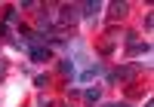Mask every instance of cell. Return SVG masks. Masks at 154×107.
Wrapping results in <instances>:
<instances>
[{"label": "cell", "instance_id": "8992f818", "mask_svg": "<svg viewBox=\"0 0 154 107\" xmlns=\"http://www.w3.org/2000/svg\"><path fill=\"white\" fill-rule=\"evenodd\" d=\"M83 9H86V12H83V16H89V19H93V16H96V12L102 9V3H83Z\"/></svg>", "mask_w": 154, "mask_h": 107}, {"label": "cell", "instance_id": "8fae6325", "mask_svg": "<svg viewBox=\"0 0 154 107\" xmlns=\"http://www.w3.org/2000/svg\"><path fill=\"white\" fill-rule=\"evenodd\" d=\"M9 34V28H6V25H0V37H6Z\"/></svg>", "mask_w": 154, "mask_h": 107}, {"label": "cell", "instance_id": "30bf717a", "mask_svg": "<svg viewBox=\"0 0 154 107\" xmlns=\"http://www.w3.org/2000/svg\"><path fill=\"white\" fill-rule=\"evenodd\" d=\"M83 95H86V101H99V89H86Z\"/></svg>", "mask_w": 154, "mask_h": 107}, {"label": "cell", "instance_id": "277c9868", "mask_svg": "<svg viewBox=\"0 0 154 107\" xmlns=\"http://www.w3.org/2000/svg\"><path fill=\"white\" fill-rule=\"evenodd\" d=\"M99 74H102V64H96V68L83 71V74H80V83H89V80H93V77H99Z\"/></svg>", "mask_w": 154, "mask_h": 107}, {"label": "cell", "instance_id": "4fadbf2b", "mask_svg": "<svg viewBox=\"0 0 154 107\" xmlns=\"http://www.w3.org/2000/svg\"><path fill=\"white\" fill-rule=\"evenodd\" d=\"M105 107H126V104H105Z\"/></svg>", "mask_w": 154, "mask_h": 107}, {"label": "cell", "instance_id": "7c38bea8", "mask_svg": "<svg viewBox=\"0 0 154 107\" xmlns=\"http://www.w3.org/2000/svg\"><path fill=\"white\" fill-rule=\"evenodd\" d=\"M3 71H6V61H3V58H0V74H3Z\"/></svg>", "mask_w": 154, "mask_h": 107}, {"label": "cell", "instance_id": "9c48e42d", "mask_svg": "<svg viewBox=\"0 0 154 107\" xmlns=\"http://www.w3.org/2000/svg\"><path fill=\"white\" fill-rule=\"evenodd\" d=\"M34 86H37V89H46V86H49V77H37Z\"/></svg>", "mask_w": 154, "mask_h": 107}, {"label": "cell", "instance_id": "6da1fadb", "mask_svg": "<svg viewBox=\"0 0 154 107\" xmlns=\"http://www.w3.org/2000/svg\"><path fill=\"white\" fill-rule=\"evenodd\" d=\"M56 19H59V25H74L80 16H77V6H62Z\"/></svg>", "mask_w": 154, "mask_h": 107}, {"label": "cell", "instance_id": "3957f363", "mask_svg": "<svg viewBox=\"0 0 154 107\" xmlns=\"http://www.w3.org/2000/svg\"><path fill=\"white\" fill-rule=\"evenodd\" d=\"M31 58H34V61H49V58H53V49L34 46V49H31Z\"/></svg>", "mask_w": 154, "mask_h": 107}, {"label": "cell", "instance_id": "7a4b0ae2", "mask_svg": "<svg viewBox=\"0 0 154 107\" xmlns=\"http://www.w3.org/2000/svg\"><path fill=\"white\" fill-rule=\"evenodd\" d=\"M136 74H139V71L126 64V68H117L114 74H108V80H111V83H114V80H136Z\"/></svg>", "mask_w": 154, "mask_h": 107}, {"label": "cell", "instance_id": "5b68a950", "mask_svg": "<svg viewBox=\"0 0 154 107\" xmlns=\"http://www.w3.org/2000/svg\"><path fill=\"white\" fill-rule=\"evenodd\" d=\"M111 9H114V12H111V16H114V19H117V16L123 19V16H126V9H130V6H126V3H114Z\"/></svg>", "mask_w": 154, "mask_h": 107}, {"label": "cell", "instance_id": "52a82bcc", "mask_svg": "<svg viewBox=\"0 0 154 107\" xmlns=\"http://www.w3.org/2000/svg\"><path fill=\"white\" fill-rule=\"evenodd\" d=\"M6 22H16V6H3V25Z\"/></svg>", "mask_w": 154, "mask_h": 107}, {"label": "cell", "instance_id": "ba28073f", "mask_svg": "<svg viewBox=\"0 0 154 107\" xmlns=\"http://www.w3.org/2000/svg\"><path fill=\"white\" fill-rule=\"evenodd\" d=\"M59 71L62 74H74V61H59Z\"/></svg>", "mask_w": 154, "mask_h": 107}]
</instances>
